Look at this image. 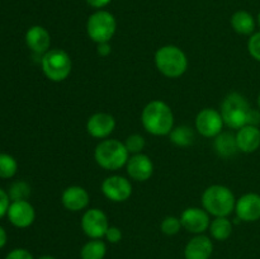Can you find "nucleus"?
I'll return each instance as SVG.
<instances>
[{
	"label": "nucleus",
	"instance_id": "obj_23",
	"mask_svg": "<svg viewBox=\"0 0 260 259\" xmlns=\"http://www.w3.org/2000/svg\"><path fill=\"white\" fill-rule=\"evenodd\" d=\"M107 254V246L101 239H91L80 250L81 259H104Z\"/></svg>",
	"mask_w": 260,
	"mask_h": 259
},
{
	"label": "nucleus",
	"instance_id": "obj_14",
	"mask_svg": "<svg viewBox=\"0 0 260 259\" xmlns=\"http://www.w3.org/2000/svg\"><path fill=\"white\" fill-rule=\"evenodd\" d=\"M129 177L137 182H146L154 173V164L151 159L145 154H135L128 159L126 164Z\"/></svg>",
	"mask_w": 260,
	"mask_h": 259
},
{
	"label": "nucleus",
	"instance_id": "obj_27",
	"mask_svg": "<svg viewBox=\"0 0 260 259\" xmlns=\"http://www.w3.org/2000/svg\"><path fill=\"white\" fill-rule=\"evenodd\" d=\"M182 228L183 226L182 222H180V218L174 217V216H168V217H165L161 221V225H160L162 234H165L168 236L177 235Z\"/></svg>",
	"mask_w": 260,
	"mask_h": 259
},
{
	"label": "nucleus",
	"instance_id": "obj_35",
	"mask_svg": "<svg viewBox=\"0 0 260 259\" xmlns=\"http://www.w3.org/2000/svg\"><path fill=\"white\" fill-rule=\"evenodd\" d=\"M98 53L101 56H108L111 53V46H109V43H98Z\"/></svg>",
	"mask_w": 260,
	"mask_h": 259
},
{
	"label": "nucleus",
	"instance_id": "obj_22",
	"mask_svg": "<svg viewBox=\"0 0 260 259\" xmlns=\"http://www.w3.org/2000/svg\"><path fill=\"white\" fill-rule=\"evenodd\" d=\"M210 233L216 240H226L233 234V223L228 217H216L210 223Z\"/></svg>",
	"mask_w": 260,
	"mask_h": 259
},
{
	"label": "nucleus",
	"instance_id": "obj_38",
	"mask_svg": "<svg viewBox=\"0 0 260 259\" xmlns=\"http://www.w3.org/2000/svg\"><path fill=\"white\" fill-rule=\"evenodd\" d=\"M258 107H259V109H260V94H259V96H258Z\"/></svg>",
	"mask_w": 260,
	"mask_h": 259
},
{
	"label": "nucleus",
	"instance_id": "obj_24",
	"mask_svg": "<svg viewBox=\"0 0 260 259\" xmlns=\"http://www.w3.org/2000/svg\"><path fill=\"white\" fill-rule=\"evenodd\" d=\"M170 141L177 146H189L194 141V132L188 126H178L173 128L169 134Z\"/></svg>",
	"mask_w": 260,
	"mask_h": 259
},
{
	"label": "nucleus",
	"instance_id": "obj_3",
	"mask_svg": "<svg viewBox=\"0 0 260 259\" xmlns=\"http://www.w3.org/2000/svg\"><path fill=\"white\" fill-rule=\"evenodd\" d=\"M94 157L96 164L103 169L118 170L127 164L129 152L126 145L118 140H103L96 145Z\"/></svg>",
	"mask_w": 260,
	"mask_h": 259
},
{
	"label": "nucleus",
	"instance_id": "obj_17",
	"mask_svg": "<svg viewBox=\"0 0 260 259\" xmlns=\"http://www.w3.org/2000/svg\"><path fill=\"white\" fill-rule=\"evenodd\" d=\"M213 253V244L208 236L200 234L190 239L184 249L185 259H210Z\"/></svg>",
	"mask_w": 260,
	"mask_h": 259
},
{
	"label": "nucleus",
	"instance_id": "obj_30",
	"mask_svg": "<svg viewBox=\"0 0 260 259\" xmlns=\"http://www.w3.org/2000/svg\"><path fill=\"white\" fill-rule=\"evenodd\" d=\"M5 259H35L32 254L27 250V249H13L12 251L8 253V255L5 256Z\"/></svg>",
	"mask_w": 260,
	"mask_h": 259
},
{
	"label": "nucleus",
	"instance_id": "obj_13",
	"mask_svg": "<svg viewBox=\"0 0 260 259\" xmlns=\"http://www.w3.org/2000/svg\"><path fill=\"white\" fill-rule=\"evenodd\" d=\"M235 212L239 220L254 222L260 218V195L246 193L241 196L235 205Z\"/></svg>",
	"mask_w": 260,
	"mask_h": 259
},
{
	"label": "nucleus",
	"instance_id": "obj_37",
	"mask_svg": "<svg viewBox=\"0 0 260 259\" xmlns=\"http://www.w3.org/2000/svg\"><path fill=\"white\" fill-rule=\"evenodd\" d=\"M38 259H56V258L52 255H42V256H40Z\"/></svg>",
	"mask_w": 260,
	"mask_h": 259
},
{
	"label": "nucleus",
	"instance_id": "obj_4",
	"mask_svg": "<svg viewBox=\"0 0 260 259\" xmlns=\"http://www.w3.org/2000/svg\"><path fill=\"white\" fill-rule=\"evenodd\" d=\"M155 65L162 75L175 79L187 71L188 58L179 47L167 45L160 47L155 53Z\"/></svg>",
	"mask_w": 260,
	"mask_h": 259
},
{
	"label": "nucleus",
	"instance_id": "obj_2",
	"mask_svg": "<svg viewBox=\"0 0 260 259\" xmlns=\"http://www.w3.org/2000/svg\"><path fill=\"white\" fill-rule=\"evenodd\" d=\"M202 205L210 215L215 217H228L235 210L236 200L230 188L215 184L203 192Z\"/></svg>",
	"mask_w": 260,
	"mask_h": 259
},
{
	"label": "nucleus",
	"instance_id": "obj_12",
	"mask_svg": "<svg viewBox=\"0 0 260 259\" xmlns=\"http://www.w3.org/2000/svg\"><path fill=\"white\" fill-rule=\"evenodd\" d=\"M8 218L10 222L19 229H25L35 222L36 212L28 201H13L8 210Z\"/></svg>",
	"mask_w": 260,
	"mask_h": 259
},
{
	"label": "nucleus",
	"instance_id": "obj_8",
	"mask_svg": "<svg viewBox=\"0 0 260 259\" xmlns=\"http://www.w3.org/2000/svg\"><path fill=\"white\" fill-rule=\"evenodd\" d=\"M109 228L108 217L99 208H90L81 218V229L90 239H102Z\"/></svg>",
	"mask_w": 260,
	"mask_h": 259
},
{
	"label": "nucleus",
	"instance_id": "obj_19",
	"mask_svg": "<svg viewBox=\"0 0 260 259\" xmlns=\"http://www.w3.org/2000/svg\"><path fill=\"white\" fill-rule=\"evenodd\" d=\"M236 142H238L239 151H243L245 154L256 151L260 147V130L258 126H246L238 130L236 134Z\"/></svg>",
	"mask_w": 260,
	"mask_h": 259
},
{
	"label": "nucleus",
	"instance_id": "obj_1",
	"mask_svg": "<svg viewBox=\"0 0 260 259\" xmlns=\"http://www.w3.org/2000/svg\"><path fill=\"white\" fill-rule=\"evenodd\" d=\"M141 122L149 134L165 136L174 128V114L165 102L151 101L142 111Z\"/></svg>",
	"mask_w": 260,
	"mask_h": 259
},
{
	"label": "nucleus",
	"instance_id": "obj_32",
	"mask_svg": "<svg viewBox=\"0 0 260 259\" xmlns=\"http://www.w3.org/2000/svg\"><path fill=\"white\" fill-rule=\"evenodd\" d=\"M104 238H106L107 240L109 241V243L117 244V243H118V241H121L122 231L119 230L118 228H116V226H109L108 230H107V233H106V236H104Z\"/></svg>",
	"mask_w": 260,
	"mask_h": 259
},
{
	"label": "nucleus",
	"instance_id": "obj_20",
	"mask_svg": "<svg viewBox=\"0 0 260 259\" xmlns=\"http://www.w3.org/2000/svg\"><path fill=\"white\" fill-rule=\"evenodd\" d=\"M216 152L222 157H230L239 151L238 142H236V135L231 132H221L215 137L213 142Z\"/></svg>",
	"mask_w": 260,
	"mask_h": 259
},
{
	"label": "nucleus",
	"instance_id": "obj_7",
	"mask_svg": "<svg viewBox=\"0 0 260 259\" xmlns=\"http://www.w3.org/2000/svg\"><path fill=\"white\" fill-rule=\"evenodd\" d=\"M117 29V22L113 14L107 10H98L89 17L86 22V33L96 43L109 42Z\"/></svg>",
	"mask_w": 260,
	"mask_h": 259
},
{
	"label": "nucleus",
	"instance_id": "obj_11",
	"mask_svg": "<svg viewBox=\"0 0 260 259\" xmlns=\"http://www.w3.org/2000/svg\"><path fill=\"white\" fill-rule=\"evenodd\" d=\"M180 222L187 231L200 235L210 228L211 221L208 212L205 208L189 207L183 211L182 216H180Z\"/></svg>",
	"mask_w": 260,
	"mask_h": 259
},
{
	"label": "nucleus",
	"instance_id": "obj_28",
	"mask_svg": "<svg viewBox=\"0 0 260 259\" xmlns=\"http://www.w3.org/2000/svg\"><path fill=\"white\" fill-rule=\"evenodd\" d=\"M124 145H126L129 154L132 155L141 154V151L145 147V139L141 136V135H137V134L131 135V136L127 137Z\"/></svg>",
	"mask_w": 260,
	"mask_h": 259
},
{
	"label": "nucleus",
	"instance_id": "obj_31",
	"mask_svg": "<svg viewBox=\"0 0 260 259\" xmlns=\"http://www.w3.org/2000/svg\"><path fill=\"white\" fill-rule=\"evenodd\" d=\"M10 206V197L4 189L0 188V218L4 217L8 213Z\"/></svg>",
	"mask_w": 260,
	"mask_h": 259
},
{
	"label": "nucleus",
	"instance_id": "obj_34",
	"mask_svg": "<svg viewBox=\"0 0 260 259\" xmlns=\"http://www.w3.org/2000/svg\"><path fill=\"white\" fill-rule=\"evenodd\" d=\"M111 2L112 0H86L88 5H90L91 8H95V9H102V8L107 7Z\"/></svg>",
	"mask_w": 260,
	"mask_h": 259
},
{
	"label": "nucleus",
	"instance_id": "obj_21",
	"mask_svg": "<svg viewBox=\"0 0 260 259\" xmlns=\"http://www.w3.org/2000/svg\"><path fill=\"white\" fill-rule=\"evenodd\" d=\"M231 25L239 35L249 36L253 35L255 30V19L246 10H238L231 17Z\"/></svg>",
	"mask_w": 260,
	"mask_h": 259
},
{
	"label": "nucleus",
	"instance_id": "obj_39",
	"mask_svg": "<svg viewBox=\"0 0 260 259\" xmlns=\"http://www.w3.org/2000/svg\"><path fill=\"white\" fill-rule=\"evenodd\" d=\"M258 23H259V27H260V13L258 14Z\"/></svg>",
	"mask_w": 260,
	"mask_h": 259
},
{
	"label": "nucleus",
	"instance_id": "obj_6",
	"mask_svg": "<svg viewBox=\"0 0 260 259\" xmlns=\"http://www.w3.org/2000/svg\"><path fill=\"white\" fill-rule=\"evenodd\" d=\"M41 66H42L43 74L50 79L51 81H63L70 75L73 62L66 51L55 48L48 50L41 58Z\"/></svg>",
	"mask_w": 260,
	"mask_h": 259
},
{
	"label": "nucleus",
	"instance_id": "obj_29",
	"mask_svg": "<svg viewBox=\"0 0 260 259\" xmlns=\"http://www.w3.org/2000/svg\"><path fill=\"white\" fill-rule=\"evenodd\" d=\"M248 51L254 60L260 62V32H255L250 36L248 41Z\"/></svg>",
	"mask_w": 260,
	"mask_h": 259
},
{
	"label": "nucleus",
	"instance_id": "obj_9",
	"mask_svg": "<svg viewBox=\"0 0 260 259\" xmlns=\"http://www.w3.org/2000/svg\"><path fill=\"white\" fill-rule=\"evenodd\" d=\"M102 192L112 202H124L132 195V184L122 175H111L102 183Z\"/></svg>",
	"mask_w": 260,
	"mask_h": 259
},
{
	"label": "nucleus",
	"instance_id": "obj_33",
	"mask_svg": "<svg viewBox=\"0 0 260 259\" xmlns=\"http://www.w3.org/2000/svg\"><path fill=\"white\" fill-rule=\"evenodd\" d=\"M248 124L251 126H259L260 124V111L251 108L248 114Z\"/></svg>",
	"mask_w": 260,
	"mask_h": 259
},
{
	"label": "nucleus",
	"instance_id": "obj_15",
	"mask_svg": "<svg viewBox=\"0 0 260 259\" xmlns=\"http://www.w3.org/2000/svg\"><path fill=\"white\" fill-rule=\"evenodd\" d=\"M116 128V119L113 116L108 113H99L93 114L86 122V130L89 135L95 139H106Z\"/></svg>",
	"mask_w": 260,
	"mask_h": 259
},
{
	"label": "nucleus",
	"instance_id": "obj_10",
	"mask_svg": "<svg viewBox=\"0 0 260 259\" xmlns=\"http://www.w3.org/2000/svg\"><path fill=\"white\" fill-rule=\"evenodd\" d=\"M223 119L221 112L212 108H205L196 117V128L202 136L216 137L222 132Z\"/></svg>",
	"mask_w": 260,
	"mask_h": 259
},
{
	"label": "nucleus",
	"instance_id": "obj_18",
	"mask_svg": "<svg viewBox=\"0 0 260 259\" xmlns=\"http://www.w3.org/2000/svg\"><path fill=\"white\" fill-rule=\"evenodd\" d=\"M25 43L35 53L45 55L50 50L51 36L46 28L41 25H33L25 33Z\"/></svg>",
	"mask_w": 260,
	"mask_h": 259
},
{
	"label": "nucleus",
	"instance_id": "obj_25",
	"mask_svg": "<svg viewBox=\"0 0 260 259\" xmlns=\"http://www.w3.org/2000/svg\"><path fill=\"white\" fill-rule=\"evenodd\" d=\"M17 160L9 154H0V178L9 179L17 173Z\"/></svg>",
	"mask_w": 260,
	"mask_h": 259
},
{
	"label": "nucleus",
	"instance_id": "obj_36",
	"mask_svg": "<svg viewBox=\"0 0 260 259\" xmlns=\"http://www.w3.org/2000/svg\"><path fill=\"white\" fill-rule=\"evenodd\" d=\"M7 244V231L4 230V228L0 226V249Z\"/></svg>",
	"mask_w": 260,
	"mask_h": 259
},
{
	"label": "nucleus",
	"instance_id": "obj_16",
	"mask_svg": "<svg viewBox=\"0 0 260 259\" xmlns=\"http://www.w3.org/2000/svg\"><path fill=\"white\" fill-rule=\"evenodd\" d=\"M89 200H90L89 193L86 192L85 188L79 187V185L68 187L61 196V202L63 207L71 212H78L88 207Z\"/></svg>",
	"mask_w": 260,
	"mask_h": 259
},
{
	"label": "nucleus",
	"instance_id": "obj_5",
	"mask_svg": "<svg viewBox=\"0 0 260 259\" xmlns=\"http://www.w3.org/2000/svg\"><path fill=\"white\" fill-rule=\"evenodd\" d=\"M251 109L248 99L240 93H230L221 104L223 123L233 130H240L248 124V114Z\"/></svg>",
	"mask_w": 260,
	"mask_h": 259
},
{
	"label": "nucleus",
	"instance_id": "obj_26",
	"mask_svg": "<svg viewBox=\"0 0 260 259\" xmlns=\"http://www.w3.org/2000/svg\"><path fill=\"white\" fill-rule=\"evenodd\" d=\"M8 195H9L10 201H27L30 195V188L27 183L19 180L10 185Z\"/></svg>",
	"mask_w": 260,
	"mask_h": 259
}]
</instances>
